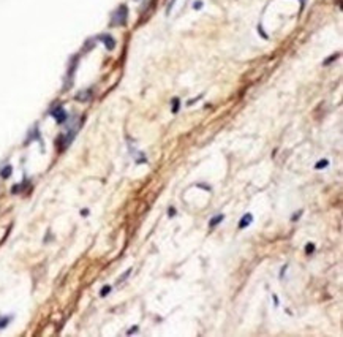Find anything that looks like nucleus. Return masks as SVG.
<instances>
[{
	"label": "nucleus",
	"mask_w": 343,
	"mask_h": 337,
	"mask_svg": "<svg viewBox=\"0 0 343 337\" xmlns=\"http://www.w3.org/2000/svg\"><path fill=\"white\" fill-rule=\"evenodd\" d=\"M127 17H128V8L125 5H120L117 10L112 13V19H111V24L114 27L116 25H125L127 24Z\"/></svg>",
	"instance_id": "nucleus-1"
},
{
	"label": "nucleus",
	"mask_w": 343,
	"mask_h": 337,
	"mask_svg": "<svg viewBox=\"0 0 343 337\" xmlns=\"http://www.w3.org/2000/svg\"><path fill=\"white\" fill-rule=\"evenodd\" d=\"M51 116H52V117H54L55 120H57L59 124L65 122V120H67V117H68V116H67V111H65V109H63L62 106H57V108H54V109L51 111Z\"/></svg>",
	"instance_id": "nucleus-2"
},
{
	"label": "nucleus",
	"mask_w": 343,
	"mask_h": 337,
	"mask_svg": "<svg viewBox=\"0 0 343 337\" xmlns=\"http://www.w3.org/2000/svg\"><path fill=\"white\" fill-rule=\"evenodd\" d=\"M98 40L100 41H103V44L106 46V49L108 51H112L114 48H116V41H114V38L111 35H100L98 36Z\"/></svg>",
	"instance_id": "nucleus-3"
},
{
	"label": "nucleus",
	"mask_w": 343,
	"mask_h": 337,
	"mask_svg": "<svg viewBox=\"0 0 343 337\" xmlns=\"http://www.w3.org/2000/svg\"><path fill=\"white\" fill-rule=\"evenodd\" d=\"M252 222H253V215L252 214H245L244 217L240 219V222H239V228L244 230V228L248 227V225H252Z\"/></svg>",
	"instance_id": "nucleus-4"
},
{
	"label": "nucleus",
	"mask_w": 343,
	"mask_h": 337,
	"mask_svg": "<svg viewBox=\"0 0 343 337\" xmlns=\"http://www.w3.org/2000/svg\"><path fill=\"white\" fill-rule=\"evenodd\" d=\"M90 97H92V90H90V89H87V90H84V92L76 93V100H78V101H89Z\"/></svg>",
	"instance_id": "nucleus-5"
},
{
	"label": "nucleus",
	"mask_w": 343,
	"mask_h": 337,
	"mask_svg": "<svg viewBox=\"0 0 343 337\" xmlns=\"http://www.w3.org/2000/svg\"><path fill=\"white\" fill-rule=\"evenodd\" d=\"M223 220H225V215H223V214H218V215H215V217L209 222V227L214 228V227H217V225H218L220 222H223Z\"/></svg>",
	"instance_id": "nucleus-6"
},
{
	"label": "nucleus",
	"mask_w": 343,
	"mask_h": 337,
	"mask_svg": "<svg viewBox=\"0 0 343 337\" xmlns=\"http://www.w3.org/2000/svg\"><path fill=\"white\" fill-rule=\"evenodd\" d=\"M11 173H13V168L10 166V165H6L2 171H0V176L3 177V179H6V177H10L11 176Z\"/></svg>",
	"instance_id": "nucleus-7"
},
{
	"label": "nucleus",
	"mask_w": 343,
	"mask_h": 337,
	"mask_svg": "<svg viewBox=\"0 0 343 337\" xmlns=\"http://www.w3.org/2000/svg\"><path fill=\"white\" fill-rule=\"evenodd\" d=\"M10 320H11L10 316H0V329H3V328H6V326H8V323H10Z\"/></svg>",
	"instance_id": "nucleus-8"
},
{
	"label": "nucleus",
	"mask_w": 343,
	"mask_h": 337,
	"mask_svg": "<svg viewBox=\"0 0 343 337\" xmlns=\"http://www.w3.org/2000/svg\"><path fill=\"white\" fill-rule=\"evenodd\" d=\"M179 106H180V100L174 98L172 100V112H174V114H177V112H179Z\"/></svg>",
	"instance_id": "nucleus-9"
},
{
	"label": "nucleus",
	"mask_w": 343,
	"mask_h": 337,
	"mask_svg": "<svg viewBox=\"0 0 343 337\" xmlns=\"http://www.w3.org/2000/svg\"><path fill=\"white\" fill-rule=\"evenodd\" d=\"M329 165V162L327 160H319L316 165H315V170H323V168H326Z\"/></svg>",
	"instance_id": "nucleus-10"
},
{
	"label": "nucleus",
	"mask_w": 343,
	"mask_h": 337,
	"mask_svg": "<svg viewBox=\"0 0 343 337\" xmlns=\"http://www.w3.org/2000/svg\"><path fill=\"white\" fill-rule=\"evenodd\" d=\"M109 291H111V286H109V285H106V286H103V288H101V291H100V296H101V298H105V296H108V294H109Z\"/></svg>",
	"instance_id": "nucleus-11"
},
{
	"label": "nucleus",
	"mask_w": 343,
	"mask_h": 337,
	"mask_svg": "<svg viewBox=\"0 0 343 337\" xmlns=\"http://www.w3.org/2000/svg\"><path fill=\"white\" fill-rule=\"evenodd\" d=\"M313 252H315V244H307V245H305V253L310 255V253H313Z\"/></svg>",
	"instance_id": "nucleus-12"
},
{
	"label": "nucleus",
	"mask_w": 343,
	"mask_h": 337,
	"mask_svg": "<svg viewBox=\"0 0 343 337\" xmlns=\"http://www.w3.org/2000/svg\"><path fill=\"white\" fill-rule=\"evenodd\" d=\"M301 214H302V211H299V212H296V214H293V217H291V222H296V220H299V217H301Z\"/></svg>",
	"instance_id": "nucleus-13"
},
{
	"label": "nucleus",
	"mask_w": 343,
	"mask_h": 337,
	"mask_svg": "<svg viewBox=\"0 0 343 337\" xmlns=\"http://www.w3.org/2000/svg\"><path fill=\"white\" fill-rule=\"evenodd\" d=\"M337 57H338V55H337V54H334V55H330V57H329V59H327L326 62H324V65H329V63H330L332 60H335Z\"/></svg>",
	"instance_id": "nucleus-14"
},
{
	"label": "nucleus",
	"mask_w": 343,
	"mask_h": 337,
	"mask_svg": "<svg viewBox=\"0 0 343 337\" xmlns=\"http://www.w3.org/2000/svg\"><path fill=\"white\" fill-rule=\"evenodd\" d=\"M130 272H131V269H128V271H127V272H125V274H124L122 277H120V279H119V282H124V280H125V279H127V277L130 275Z\"/></svg>",
	"instance_id": "nucleus-15"
},
{
	"label": "nucleus",
	"mask_w": 343,
	"mask_h": 337,
	"mask_svg": "<svg viewBox=\"0 0 343 337\" xmlns=\"http://www.w3.org/2000/svg\"><path fill=\"white\" fill-rule=\"evenodd\" d=\"M193 8H194V10H201V8H202V2H194L193 3Z\"/></svg>",
	"instance_id": "nucleus-16"
},
{
	"label": "nucleus",
	"mask_w": 343,
	"mask_h": 337,
	"mask_svg": "<svg viewBox=\"0 0 343 337\" xmlns=\"http://www.w3.org/2000/svg\"><path fill=\"white\" fill-rule=\"evenodd\" d=\"M168 214H169V217H174V215H175V209L174 208H169L168 209Z\"/></svg>",
	"instance_id": "nucleus-17"
},
{
	"label": "nucleus",
	"mask_w": 343,
	"mask_h": 337,
	"mask_svg": "<svg viewBox=\"0 0 343 337\" xmlns=\"http://www.w3.org/2000/svg\"><path fill=\"white\" fill-rule=\"evenodd\" d=\"M136 331H138V326H133L130 331H127V334H133V332H136Z\"/></svg>",
	"instance_id": "nucleus-18"
},
{
	"label": "nucleus",
	"mask_w": 343,
	"mask_h": 337,
	"mask_svg": "<svg viewBox=\"0 0 343 337\" xmlns=\"http://www.w3.org/2000/svg\"><path fill=\"white\" fill-rule=\"evenodd\" d=\"M81 214H82V215H84V217H87V214H89V211H87V209H84V211H81Z\"/></svg>",
	"instance_id": "nucleus-19"
}]
</instances>
